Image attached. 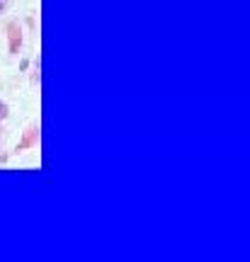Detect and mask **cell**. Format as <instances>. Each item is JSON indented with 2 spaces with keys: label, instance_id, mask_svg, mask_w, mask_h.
Wrapping results in <instances>:
<instances>
[{
  "label": "cell",
  "instance_id": "7a4b0ae2",
  "mask_svg": "<svg viewBox=\"0 0 250 262\" xmlns=\"http://www.w3.org/2000/svg\"><path fill=\"white\" fill-rule=\"evenodd\" d=\"M0 7H2V0H0Z\"/></svg>",
  "mask_w": 250,
  "mask_h": 262
},
{
  "label": "cell",
  "instance_id": "6da1fadb",
  "mask_svg": "<svg viewBox=\"0 0 250 262\" xmlns=\"http://www.w3.org/2000/svg\"><path fill=\"white\" fill-rule=\"evenodd\" d=\"M10 54H17V49H20V44H22V32H20V27L17 24H10Z\"/></svg>",
  "mask_w": 250,
  "mask_h": 262
}]
</instances>
